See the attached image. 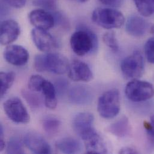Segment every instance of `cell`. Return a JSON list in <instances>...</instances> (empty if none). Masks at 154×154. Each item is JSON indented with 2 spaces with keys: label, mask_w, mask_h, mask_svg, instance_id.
Segmentation results:
<instances>
[{
  "label": "cell",
  "mask_w": 154,
  "mask_h": 154,
  "mask_svg": "<svg viewBox=\"0 0 154 154\" xmlns=\"http://www.w3.org/2000/svg\"><path fill=\"white\" fill-rule=\"evenodd\" d=\"M35 69L38 72H50L56 75L66 73L70 67L67 58L58 53H46L37 55L34 60Z\"/></svg>",
  "instance_id": "cell-1"
},
{
  "label": "cell",
  "mask_w": 154,
  "mask_h": 154,
  "mask_svg": "<svg viewBox=\"0 0 154 154\" xmlns=\"http://www.w3.org/2000/svg\"><path fill=\"white\" fill-rule=\"evenodd\" d=\"M73 51L79 57L94 52L98 47V39L95 33L86 27H80L70 38Z\"/></svg>",
  "instance_id": "cell-2"
},
{
  "label": "cell",
  "mask_w": 154,
  "mask_h": 154,
  "mask_svg": "<svg viewBox=\"0 0 154 154\" xmlns=\"http://www.w3.org/2000/svg\"><path fill=\"white\" fill-rule=\"evenodd\" d=\"M94 23L105 29L121 28L125 22L123 14L115 9L110 8H97L92 14Z\"/></svg>",
  "instance_id": "cell-3"
},
{
  "label": "cell",
  "mask_w": 154,
  "mask_h": 154,
  "mask_svg": "<svg viewBox=\"0 0 154 154\" xmlns=\"http://www.w3.org/2000/svg\"><path fill=\"white\" fill-rule=\"evenodd\" d=\"M121 109L120 94L118 89H113L104 92L98 98L97 110L100 115L105 119L115 118Z\"/></svg>",
  "instance_id": "cell-4"
},
{
  "label": "cell",
  "mask_w": 154,
  "mask_h": 154,
  "mask_svg": "<svg viewBox=\"0 0 154 154\" xmlns=\"http://www.w3.org/2000/svg\"><path fill=\"white\" fill-rule=\"evenodd\" d=\"M125 93L128 99L131 101H145L154 97V86L147 81L136 79L127 84Z\"/></svg>",
  "instance_id": "cell-5"
},
{
  "label": "cell",
  "mask_w": 154,
  "mask_h": 154,
  "mask_svg": "<svg viewBox=\"0 0 154 154\" xmlns=\"http://www.w3.org/2000/svg\"><path fill=\"white\" fill-rule=\"evenodd\" d=\"M4 112L7 117L17 124H27L30 116L22 101L17 97L7 99L3 104Z\"/></svg>",
  "instance_id": "cell-6"
},
{
  "label": "cell",
  "mask_w": 154,
  "mask_h": 154,
  "mask_svg": "<svg viewBox=\"0 0 154 154\" xmlns=\"http://www.w3.org/2000/svg\"><path fill=\"white\" fill-rule=\"evenodd\" d=\"M143 58L139 51L124 58L121 64L123 75L128 79H136L141 77L144 72Z\"/></svg>",
  "instance_id": "cell-7"
},
{
  "label": "cell",
  "mask_w": 154,
  "mask_h": 154,
  "mask_svg": "<svg viewBox=\"0 0 154 154\" xmlns=\"http://www.w3.org/2000/svg\"><path fill=\"white\" fill-rule=\"evenodd\" d=\"M31 35L34 45L42 52H51L58 47L56 40L47 30L35 28L31 31Z\"/></svg>",
  "instance_id": "cell-8"
},
{
  "label": "cell",
  "mask_w": 154,
  "mask_h": 154,
  "mask_svg": "<svg viewBox=\"0 0 154 154\" xmlns=\"http://www.w3.org/2000/svg\"><path fill=\"white\" fill-rule=\"evenodd\" d=\"M4 57L7 62L14 66L25 65L29 55L27 50L19 45H8L4 52Z\"/></svg>",
  "instance_id": "cell-9"
},
{
  "label": "cell",
  "mask_w": 154,
  "mask_h": 154,
  "mask_svg": "<svg viewBox=\"0 0 154 154\" xmlns=\"http://www.w3.org/2000/svg\"><path fill=\"white\" fill-rule=\"evenodd\" d=\"M30 23L35 28L48 30L55 24V17L48 11L39 8L31 11L28 16Z\"/></svg>",
  "instance_id": "cell-10"
},
{
  "label": "cell",
  "mask_w": 154,
  "mask_h": 154,
  "mask_svg": "<svg viewBox=\"0 0 154 154\" xmlns=\"http://www.w3.org/2000/svg\"><path fill=\"white\" fill-rule=\"evenodd\" d=\"M0 42L2 45H9L19 37L20 29L18 23L13 19L1 22L0 26Z\"/></svg>",
  "instance_id": "cell-11"
},
{
  "label": "cell",
  "mask_w": 154,
  "mask_h": 154,
  "mask_svg": "<svg viewBox=\"0 0 154 154\" xmlns=\"http://www.w3.org/2000/svg\"><path fill=\"white\" fill-rule=\"evenodd\" d=\"M25 146L34 154H50L51 148L46 140L39 134L29 132L24 137Z\"/></svg>",
  "instance_id": "cell-12"
},
{
  "label": "cell",
  "mask_w": 154,
  "mask_h": 154,
  "mask_svg": "<svg viewBox=\"0 0 154 154\" xmlns=\"http://www.w3.org/2000/svg\"><path fill=\"white\" fill-rule=\"evenodd\" d=\"M94 116L89 112H81L73 119L72 127L75 132L82 139L95 130L93 127Z\"/></svg>",
  "instance_id": "cell-13"
},
{
  "label": "cell",
  "mask_w": 154,
  "mask_h": 154,
  "mask_svg": "<svg viewBox=\"0 0 154 154\" xmlns=\"http://www.w3.org/2000/svg\"><path fill=\"white\" fill-rule=\"evenodd\" d=\"M69 77L76 82H89L93 79V74L89 66L84 62L75 60L70 64Z\"/></svg>",
  "instance_id": "cell-14"
},
{
  "label": "cell",
  "mask_w": 154,
  "mask_h": 154,
  "mask_svg": "<svg viewBox=\"0 0 154 154\" xmlns=\"http://www.w3.org/2000/svg\"><path fill=\"white\" fill-rule=\"evenodd\" d=\"M82 140L85 143L86 153L100 154L107 152L103 140L95 130L83 137Z\"/></svg>",
  "instance_id": "cell-15"
},
{
  "label": "cell",
  "mask_w": 154,
  "mask_h": 154,
  "mask_svg": "<svg viewBox=\"0 0 154 154\" xmlns=\"http://www.w3.org/2000/svg\"><path fill=\"white\" fill-rule=\"evenodd\" d=\"M125 29L130 35L140 37L146 33L148 29V23L142 17L133 15L128 19L125 25Z\"/></svg>",
  "instance_id": "cell-16"
},
{
  "label": "cell",
  "mask_w": 154,
  "mask_h": 154,
  "mask_svg": "<svg viewBox=\"0 0 154 154\" xmlns=\"http://www.w3.org/2000/svg\"><path fill=\"white\" fill-rule=\"evenodd\" d=\"M70 100L74 104H85L91 101V91L86 86L77 85L72 87L69 92Z\"/></svg>",
  "instance_id": "cell-17"
},
{
  "label": "cell",
  "mask_w": 154,
  "mask_h": 154,
  "mask_svg": "<svg viewBox=\"0 0 154 154\" xmlns=\"http://www.w3.org/2000/svg\"><path fill=\"white\" fill-rule=\"evenodd\" d=\"M57 149L64 154H76L81 151L80 142L72 137H66L55 143Z\"/></svg>",
  "instance_id": "cell-18"
},
{
  "label": "cell",
  "mask_w": 154,
  "mask_h": 154,
  "mask_svg": "<svg viewBox=\"0 0 154 154\" xmlns=\"http://www.w3.org/2000/svg\"><path fill=\"white\" fill-rule=\"evenodd\" d=\"M45 97L46 106L50 109H55L57 106V91L55 86L51 82L45 80L41 90Z\"/></svg>",
  "instance_id": "cell-19"
},
{
  "label": "cell",
  "mask_w": 154,
  "mask_h": 154,
  "mask_svg": "<svg viewBox=\"0 0 154 154\" xmlns=\"http://www.w3.org/2000/svg\"><path fill=\"white\" fill-rule=\"evenodd\" d=\"M109 131L118 137H125L129 134L130 131V125L128 119L126 116L122 117L110 125Z\"/></svg>",
  "instance_id": "cell-20"
},
{
  "label": "cell",
  "mask_w": 154,
  "mask_h": 154,
  "mask_svg": "<svg viewBox=\"0 0 154 154\" xmlns=\"http://www.w3.org/2000/svg\"><path fill=\"white\" fill-rule=\"evenodd\" d=\"M42 126L48 135L53 136L58 132L61 127V121L55 116H48L43 119Z\"/></svg>",
  "instance_id": "cell-21"
},
{
  "label": "cell",
  "mask_w": 154,
  "mask_h": 154,
  "mask_svg": "<svg viewBox=\"0 0 154 154\" xmlns=\"http://www.w3.org/2000/svg\"><path fill=\"white\" fill-rule=\"evenodd\" d=\"M1 79V89L0 95L1 97H3L7 93L8 90L11 88L15 80V74L12 72H1L0 73Z\"/></svg>",
  "instance_id": "cell-22"
},
{
  "label": "cell",
  "mask_w": 154,
  "mask_h": 154,
  "mask_svg": "<svg viewBox=\"0 0 154 154\" xmlns=\"http://www.w3.org/2000/svg\"><path fill=\"white\" fill-rule=\"evenodd\" d=\"M139 12L143 16L149 17L154 13V0H133Z\"/></svg>",
  "instance_id": "cell-23"
},
{
  "label": "cell",
  "mask_w": 154,
  "mask_h": 154,
  "mask_svg": "<svg viewBox=\"0 0 154 154\" xmlns=\"http://www.w3.org/2000/svg\"><path fill=\"white\" fill-rule=\"evenodd\" d=\"M5 149L7 154H24L23 145L17 137L11 138L6 145Z\"/></svg>",
  "instance_id": "cell-24"
},
{
  "label": "cell",
  "mask_w": 154,
  "mask_h": 154,
  "mask_svg": "<svg viewBox=\"0 0 154 154\" xmlns=\"http://www.w3.org/2000/svg\"><path fill=\"white\" fill-rule=\"evenodd\" d=\"M103 40L104 44L109 47L112 51L116 52L119 49V45L113 31H110L106 32L103 37Z\"/></svg>",
  "instance_id": "cell-25"
},
{
  "label": "cell",
  "mask_w": 154,
  "mask_h": 154,
  "mask_svg": "<svg viewBox=\"0 0 154 154\" xmlns=\"http://www.w3.org/2000/svg\"><path fill=\"white\" fill-rule=\"evenodd\" d=\"M46 79L40 75H32L28 81V88L32 92H41L43 84Z\"/></svg>",
  "instance_id": "cell-26"
},
{
  "label": "cell",
  "mask_w": 154,
  "mask_h": 154,
  "mask_svg": "<svg viewBox=\"0 0 154 154\" xmlns=\"http://www.w3.org/2000/svg\"><path fill=\"white\" fill-rule=\"evenodd\" d=\"M33 4L47 11H53L57 8L58 0H34Z\"/></svg>",
  "instance_id": "cell-27"
},
{
  "label": "cell",
  "mask_w": 154,
  "mask_h": 154,
  "mask_svg": "<svg viewBox=\"0 0 154 154\" xmlns=\"http://www.w3.org/2000/svg\"><path fill=\"white\" fill-rule=\"evenodd\" d=\"M23 98L26 100V102L32 107H38L40 104V98L37 95L29 92V91L24 90L22 92Z\"/></svg>",
  "instance_id": "cell-28"
},
{
  "label": "cell",
  "mask_w": 154,
  "mask_h": 154,
  "mask_svg": "<svg viewBox=\"0 0 154 154\" xmlns=\"http://www.w3.org/2000/svg\"><path fill=\"white\" fill-rule=\"evenodd\" d=\"M145 52L148 61L154 64V38H149L145 45Z\"/></svg>",
  "instance_id": "cell-29"
},
{
  "label": "cell",
  "mask_w": 154,
  "mask_h": 154,
  "mask_svg": "<svg viewBox=\"0 0 154 154\" xmlns=\"http://www.w3.org/2000/svg\"><path fill=\"white\" fill-rule=\"evenodd\" d=\"M7 5L16 8H21L26 4V0H2Z\"/></svg>",
  "instance_id": "cell-30"
},
{
  "label": "cell",
  "mask_w": 154,
  "mask_h": 154,
  "mask_svg": "<svg viewBox=\"0 0 154 154\" xmlns=\"http://www.w3.org/2000/svg\"><path fill=\"white\" fill-rule=\"evenodd\" d=\"M143 125L148 134L154 138V115L151 117L149 122L145 121Z\"/></svg>",
  "instance_id": "cell-31"
},
{
  "label": "cell",
  "mask_w": 154,
  "mask_h": 154,
  "mask_svg": "<svg viewBox=\"0 0 154 154\" xmlns=\"http://www.w3.org/2000/svg\"><path fill=\"white\" fill-rule=\"evenodd\" d=\"M102 4L112 7H120L124 0H98Z\"/></svg>",
  "instance_id": "cell-32"
},
{
  "label": "cell",
  "mask_w": 154,
  "mask_h": 154,
  "mask_svg": "<svg viewBox=\"0 0 154 154\" xmlns=\"http://www.w3.org/2000/svg\"><path fill=\"white\" fill-rule=\"evenodd\" d=\"M0 151H2L6 147V144L5 143L4 139V131H3V127L2 125H1L0 128Z\"/></svg>",
  "instance_id": "cell-33"
},
{
  "label": "cell",
  "mask_w": 154,
  "mask_h": 154,
  "mask_svg": "<svg viewBox=\"0 0 154 154\" xmlns=\"http://www.w3.org/2000/svg\"><path fill=\"white\" fill-rule=\"evenodd\" d=\"M119 153L120 154H137L138 152L134 148H132L130 147H125V148H122L120 150Z\"/></svg>",
  "instance_id": "cell-34"
},
{
  "label": "cell",
  "mask_w": 154,
  "mask_h": 154,
  "mask_svg": "<svg viewBox=\"0 0 154 154\" xmlns=\"http://www.w3.org/2000/svg\"><path fill=\"white\" fill-rule=\"evenodd\" d=\"M58 82L57 83V86L58 89L60 91V92H63V91H64L67 86V81L66 80H59Z\"/></svg>",
  "instance_id": "cell-35"
},
{
  "label": "cell",
  "mask_w": 154,
  "mask_h": 154,
  "mask_svg": "<svg viewBox=\"0 0 154 154\" xmlns=\"http://www.w3.org/2000/svg\"><path fill=\"white\" fill-rule=\"evenodd\" d=\"M151 32L152 34H153V35H154V25L151 27Z\"/></svg>",
  "instance_id": "cell-36"
},
{
  "label": "cell",
  "mask_w": 154,
  "mask_h": 154,
  "mask_svg": "<svg viewBox=\"0 0 154 154\" xmlns=\"http://www.w3.org/2000/svg\"><path fill=\"white\" fill-rule=\"evenodd\" d=\"M78 1H80L82 2H86L88 0H78Z\"/></svg>",
  "instance_id": "cell-37"
}]
</instances>
